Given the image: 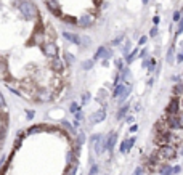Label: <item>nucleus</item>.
<instances>
[{"mask_svg":"<svg viewBox=\"0 0 183 175\" xmlns=\"http://www.w3.org/2000/svg\"><path fill=\"white\" fill-rule=\"evenodd\" d=\"M18 8H19L21 15L24 16V18H27V19H37L39 10H37L36 3H34L32 0H21V3H19Z\"/></svg>","mask_w":183,"mask_h":175,"instance_id":"f257e3e1","label":"nucleus"},{"mask_svg":"<svg viewBox=\"0 0 183 175\" xmlns=\"http://www.w3.org/2000/svg\"><path fill=\"white\" fill-rule=\"evenodd\" d=\"M42 52L47 58H56L58 56V47L55 42H45L42 45Z\"/></svg>","mask_w":183,"mask_h":175,"instance_id":"f03ea898","label":"nucleus"},{"mask_svg":"<svg viewBox=\"0 0 183 175\" xmlns=\"http://www.w3.org/2000/svg\"><path fill=\"white\" fill-rule=\"evenodd\" d=\"M157 153H159V156H161L162 159H174V157L177 156V149L174 148V146H170V145H162Z\"/></svg>","mask_w":183,"mask_h":175,"instance_id":"7ed1b4c3","label":"nucleus"},{"mask_svg":"<svg viewBox=\"0 0 183 175\" xmlns=\"http://www.w3.org/2000/svg\"><path fill=\"white\" fill-rule=\"evenodd\" d=\"M106 119V106L105 108H100L98 111H95L93 114L90 116V124L92 125H96V124H100Z\"/></svg>","mask_w":183,"mask_h":175,"instance_id":"20e7f679","label":"nucleus"},{"mask_svg":"<svg viewBox=\"0 0 183 175\" xmlns=\"http://www.w3.org/2000/svg\"><path fill=\"white\" fill-rule=\"evenodd\" d=\"M111 55H112V52L108 47H105V45H101V47L96 50V53H95V56H93V60L96 61V60H108V58H111Z\"/></svg>","mask_w":183,"mask_h":175,"instance_id":"39448f33","label":"nucleus"},{"mask_svg":"<svg viewBox=\"0 0 183 175\" xmlns=\"http://www.w3.org/2000/svg\"><path fill=\"white\" fill-rule=\"evenodd\" d=\"M178 111H180V100L174 97L172 100H170V103L167 106V114L169 116H175V114H178Z\"/></svg>","mask_w":183,"mask_h":175,"instance_id":"423d86ee","label":"nucleus"},{"mask_svg":"<svg viewBox=\"0 0 183 175\" xmlns=\"http://www.w3.org/2000/svg\"><path fill=\"white\" fill-rule=\"evenodd\" d=\"M93 22H95V16L90 15V13H85V15H82L81 18H79L77 24L81 26V27H90Z\"/></svg>","mask_w":183,"mask_h":175,"instance_id":"0eeeda50","label":"nucleus"},{"mask_svg":"<svg viewBox=\"0 0 183 175\" xmlns=\"http://www.w3.org/2000/svg\"><path fill=\"white\" fill-rule=\"evenodd\" d=\"M47 3V8L50 10V13H53L55 16H60L61 18V8H60V3L56 0H45Z\"/></svg>","mask_w":183,"mask_h":175,"instance_id":"6e6552de","label":"nucleus"},{"mask_svg":"<svg viewBox=\"0 0 183 175\" xmlns=\"http://www.w3.org/2000/svg\"><path fill=\"white\" fill-rule=\"evenodd\" d=\"M93 146H95V151H96L98 154H101L105 149H108V135H106V137H103V135H101L100 140H98V142H96Z\"/></svg>","mask_w":183,"mask_h":175,"instance_id":"1a4fd4ad","label":"nucleus"},{"mask_svg":"<svg viewBox=\"0 0 183 175\" xmlns=\"http://www.w3.org/2000/svg\"><path fill=\"white\" fill-rule=\"evenodd\" d=\"M63 37H64L67 42L74 43V45H81V36H77V34H74V32L64 31V32H63Z\"/></svg>","mask_w":183,"mask_h":175,"instance_id":"9d476101","label":"nucleus"},{"mask_svg":"<svg viewBox=\"0 0 183 175\" xmlns=\"http://www.w3.org/2000/svg\"><path fill=\"white\" fill-rule=\"evenodd\" d=\"M42 37H43L42 26H37V27H36V32L32 34V37H31V40H29V45H34V43H40V42H42Z\"/></svg>","mask_w":183,"mask_h":175,"instance_id":"9b49d317","label":"nucleus"},{"mask_svg":"<svg viewBox=\"0 0 183 175\" xmlns=\"http://www.w3.org/2000/svg\"><path fill=\"white\" fill-rule=\"evenodd\" d=\"M167 125H169V129H181V125H183L181 117H177V114L172 116V117H169V119H167Z\"/></svg>","mask_w":183,"mask_h":175,"instance_id":"f8f14e48","label":"nucleus"},{"mask_svg":"<svg viewBox=\"0 0 183 175\" xmlns=\"http://www.w3.org/2000/svg\"><path fill=\"white\" fill-rule=\"evenodd\" d=\"M51 69H53L55 72H63V69H64V63L56 56V58H51Z\"/></svg>","mask_w":183,"mask_h":175,"instance_id":"ddd939ff","label":"nucleus"},{"mask_svg":"<svg viewBox=\"0 0 183 175\" xmlns=\"http://www.w3.org/2000/svg\"><path fill=\"white\" fill-rule=\"evenodd\" d=\"M37 100L39 101H50L51 100V92L47 88H40L37 92Z\"/></svg>","mask_w":183,"mask_h":175,"instance_id":"4468645a","label":"nucleus"},{"mask_svg":"<svg viewBox=\"0 0 183 175\" xmlns=\"http://www.w3.org/2000/svg\"><path fill=\"white\" fill-rule=\"evenodd\" d=\"M116 143H117V133L111 132L109 135H108V151H112Z\"/></svg>","mask_w":183,"mask_h":175,"instance_id":"2eb2a0df","label":"nucleus"},{"mask_svg":"<svg viewBox=\"0 0 183 175\" xmlns=\"http://www.w3.org/2000/svg\"><path fill=\"white\" fill-rule=\"evenodd\" d=\"M124 90H125V85H124V84H121V82L116 84V85H114V90H112V98L117 100V98L124 93Z\"/></svg>","mask_w":183,"mask_h":175,"instance_id":"dca6fc26","label":"nucleus"},{"mask_svg":"<svg viewBox=\"0 0 183 175\" xmlns=\"http://www.w3.org/2000/svg\"><path fill=\"white\" fill-rule=\"evenodd\" d=\"M130 109V105H124V106H121V108L117 109V112H116V119L119 121V119H122V117L127 114V111Z\"/></svg>","mask_w":183,"mask_h":175,"instance_id":"f3484780","label":"nucleus"},{"mask_svg":"<svg viewBox=\"0 0 183 175\" xmlns=\"http://www.w3.org/2000/svg\"><path fill=\"white\" fill-rule=\"evenodd\" d=\"M138 53H140V52H138V48L132 50V53H127V55H125V63H127V64H130V63H132V61L135 60V56L138 55Z\"/></svg>","mask_w":183,"mask_h":175,"instance_id":"a211bd4d","label":"nucleus"},{"mask_svg":"<svg viewBox=\"0 0 183 175\" xmlns=\"http://www.w3.org/2000/svg\"><path fill=\"white\" fill-rule=\"evenodd\" d=\"M63 60H64V63H66L67 66H72V64H74V61H76V60H74V55L69 53V52H66V53H64Z\"/></svg>","mask_w":183,"mask_h":175,"instance_id":"6ab92c4d","label":"nucleus"},{"mask_svg":"<svg viewBox=\"0 0 183 175\" xmlns=\"http://www.w3.org/2000/svg\"><path fill=\"white\" fill-rule=\"evenodd\" d=\"M121 79H122V81H125V82H130V81H132V72H130V69L125 67V69L121 72Z\"/></svg>","mask_w":183,"mask_h":175,"instance_id":"aec40b11","label":"nucleus"},{"mask_svg":"<svg viewBox=\"0 0 183 175\" xmlns=\"http://www.w3.org/2000/svg\"><path fill=\"white\" fill-rule=\"evenodd\" d=\"M172 92H174L175 97H178V95H183V82L175 84V87L172 88Z\"/></svg>","mask_w":183,"mask_h":175,"instance_id":"412c9836","label":"nucleus"},{"mask_svg":"<svg viewBox=\"0 0 183 175\" xmlns=\"http://www.w3.org/2000/svg\"><path fill=\"white\" fill-rule=\"evenodd\" d=\"M93 64H95V60H85V61H82V69L90 71L92 67H93Z\"/></svg>","mask_w":183,"mask_h":175,"instance_id":"4be33fe9","label":"nucleus"},{"mask_svg":"<svg viewBox=\"0 0 183 175\" xmlns=\"http://www.w3.org/2000/svg\"><path fill=\"white\" fill-rule=\"evenodd\" d=\"M159 173H161V175H174V167H170V166H164V167H161Z\"/></svg>","mask_w":183,"mask_h":175,"instance_id":"5701e85b","label":"nucleus"},{"mask_svg":"<svg viewBox=\"0 0 183 175\" xmlns=\"http://www.w3.org/2000/svg\"><path fill=\"white\" fill-rule=\"evenodd\" d=\"M124 39H125V36H124V34H119L117 37H114L112 40H111V45H112V47H116V45H121Z\"/></svg>","mask_w":183,"mask_h":175,"instance_id":"b1692460","label":"nucleus"},{"mask_svg":"<svg viewBox=\"0 0 183 175\" xmlns=\"http://www.w3.org/2000/svg\"><path fill=\"white\" fill-rule=\"evenodd\" d=\"M165 60H167V63H169V64H172V63H174V47H169Z\"/></svg>","mask_w":183,"mask_h":175,"instance_id":"393cba45","label":"nucleus"},{"mask_svg":"<svg viewBox=\"0 0 183 175\" xmlns=\"http://www.w3.org/2000/svg\"><path fill=\"white\" fill-rule=\"evenodd\" d=\"M124 142H125V148H127V151H129V149H132V148H133V145H135V142H136V138L132 137V138L124 140Z\"/></svg>","mask_w":183,"mask_h":175,"instance_id":"a878e982","label":"nucleus"},{"mask_svg":"<svg viewBox=\"0 0 183 175\" xmlns=\"http://www.w3.org/2000/svg\"><path fill=\"white\" fill-rule=\"evenodd\" d=\"M130 92H132V88H130V87H125V90H124V93H122L121 97L117 98V101H121V103H122V101H125V98H127L129 95H130Z\"/></svg>","mask_w":183,"mask_h":175,"instance_id":"bb28decb","label":"nucleus"},{"mask_svg":"<svg viewBox=\"0 0 183 175\" xmlns=\"http://www.w3.org/2000/svg\"><path fill=\"white\" fill-rule=\"evenodd\" d=\"M61 125L64 127L66 130H67V132L71 133V135H74V133H76V130H74V127H72V125H71V124L67 122V121H63V122H61Z\"/></svg>","mask_w":183,"mask_h":175,"instance_id":"cd10ccee","label":"nucleus"},{"mask_svg":"<svg viewBox=\"0 0 183 175\" xmlns=\"http://www.w3.org/2000/svg\"><path fill=\"white\" fill-rule=\"evenodd\" d=\"M61 21L63 22H67V24H77V21L74 19V18H71V16H63L61 15Z\"/></svg>","mask_w":183,"mask_h":175,"instance_id":"c85d7f7f","label":"nucleus"},{"mask_svg":"<svg viewBox=\"0 0 183 175\" xmlns=\"http://www.w3.org/2000/svg\"><path fill=\"white\" fill-rule=\"evenodd\" d=\"M116 67H117L119 72H122L125 69V67H124V60H116Z\"/></svg>","mask_w":183,"mask_h":175,"instance_id":"c756f323","label":"nucleus"},{"mask_svg":"<svg viewBox=\"0 0 183 175\" xmlns=\"http://www.w3.org/2000/svg\"><path fill=\"white\" fill-rule=\"evenodd\" d=\"M69 111H71V112H74V114H76L77 111H81V106H79L77 103H71V106H69Z\"/></svg>","mask_w":183,"mask_h":175,"instance_id":"7c9ffc66","label":"nucleus"},{"mask_svg":"<svg viewBox=\"0 0 183 175\" xmlns=\"http://www.w3.org/2000/svg\"><path fill=\"white\" fill-rule=\"evenodd\" d=\"M88 43H90V37H87V36H85V37H81V45H82L84 48L87 47Z\"/></svg>","mask_w":183,"mask_h":175,"instance_id":"2f4dec72","label":"nucleus"},{"mask_svg":"<svg viewBox=\"0 0 183 175\" xmlns=\"http://www.w3.org/2000/svg\"><path fill=\"white\" fill-rule=\"evenodd\" d=\"M84 142H85V135H84V132H79V137H77V145L81 146Z\"/></svg>","mask_w":183,"mask_h":175,"instance_id":"473e14b6","label":"nucleus"},{"mask_svg":"<svg viewBox=\"0 0 183 175\" xmlns=\"http://www.w3.org/2000/svg\"><path fill=\"white\" fill-rule=\"evenodd\" d=\"M39 130H42V125H34V127H31L29 130H27V133H36Z\"/></svg>","mask_w":183,"mask_h":175,"instance_id":"72a5a7b5","label":"nucleus"},{"mask_svg":"<svg viewBox=\"0 0 183 175\" xmlns=\"http://www.w3.org/2000/svg\"><path fill=\"white\" fill-rule=\"evenodd\" d=\"M82 119H84V112H82V111H77V112H76V124H79Z\"/></svg>","mask_w":183,"mask_h":175,"instance_id":"f704fd0d","label":"nucleus"},{"mask_svg":"<svg viewBox=\"0 0 183 175\" xmlns=\"http://www.w3.org/2000/svg\"><path fill=\"white\" fill-rule=\"evenodd\" d=\"M183 32V13H181V19L178 21V31H177V36H180Z\"/></svg>","mask_w":183,"mask_h":175,"instance_id":"c9c22d12","label":"nucleus"},{"mask_svg":"<svg viewBox=\"0 0 183 175\" xmlns=\"http://www.w3.org/2000/svg\"><path fill=\"white\" fill-rule=\"evenodd\" d=\"M67 162H69V164L76 162V157H74V153H72V151H69V153H67Z\"/></svg>","mask_w":183,"mask_h":175,"instance_id":"e433bc0d","label":"nucleus"},{"mask_svg":"<svg viewBox=\"0 0 183 175\" xmlns=\"http://www.w3.org/2000/svg\"><path fill=\"white\" fill-rule=\"evenodd\" d=\"M100 137H101V135H93V137L90 138V145L93 146V145H95V143H96V142H98V140H100Z\"/></svg>","mask_w":183,"mask_h":175,"instance_id":"4c0bfd02","label":"nucleus"},{"mask_svg":"<svg viewBox=\"0 0 183 175\" xmlns=\"http://www.w3.org/2000/svg\"><path fill=\"white\" fill-rule=\"evenodd\" d=\"M96 173H98V166L93 164V166H92V169H90V175H96Z\"/></svg>","mask_w":183,"mask_h":175,"instance_id":"58836bf2","label":"nucleus"},{"mask_svg":"<svg viewBox=\"0 0 183 175\" xmlns=\"http://www.w3.org/2000/svg\"><path fill=\"white\" fill-rule=\"evenodd\" d=\"M133 175H145V169L136 167V169H135V172H133Z\"/></svg>","mask_w":183,"mask_h":175,"instance_id":"ea45409f","label":"nucleus"},{"mask_svg":"<svg viewBox=\"0 0 183 175\" xmlns=\"http://www.w3.org/2000/svg\"><path fill=\"white\" fill-rule=\"evenodd\" d=\"M146 40H148V36H141V37L138 39V45H145Z\"/></svg>","mask_w":183,"mask_h":175,"instance_id":"a19ab883","label":"nucleus"},{"mask_svg":"<svg viewBox=\"0 0 183 175\" xmlns=\"http://www.w3.org/2000/svg\"><path fill=\"white\" fill-rule=\"evenodd\" d=\"M180 18H181V13H180V11H175L174 16H172V19L174 21H180Z\"/></svg>","mask_w":183,"mask_h":175,"instance_id":"79ce46f5","label":"nucleus"},{"mask_svg":"<svg viewBox=\"0 0 183 175\" xmlns=\"http://www.w3.org/2000/svg\"><path fill=\"white\" fill-rule=\"evenodd\" d=\"M76 170H77V166L74 164V166H71V169H69V172H67V175H76Z\"/></svg>","mask_w":183,"mask_h":175,"instance_id":"37998d69","label":"nucleus"},{"mask_svg":"<svg viewBox=\"0 0 183 175\" xmlns=\"http://www.w3.org/2000/svg\"><path fill=\"white\" fill-rule=\"evenodd\" d=\"M156 36H157V26H154L150 32V37H156Z\"/></svg>","mask_w":183,"mask_h":175,"instance_id":"c03bdc74","label":"nucleus"},{"mask_svg":"<svg viewBox=\"0 0 183 175\" xmlns=\"http://www.w3.org/2000/svg\"><path fill=\"white\" fill-rule=\"evenodd\" d=\"M119 151H121V153H127V148H125V142L121 143V148H119Z\"/></svg>","mask_w":183,"mask_h":175,"instance_id":"a18cd8bd","label":"nucleus"},{"mask_svg":"<svg viewBox=\"0 0 183 175\" xmlns=\"http://www.w3.org/2000/svg\"><path fill=\"white\" fill-rule=\"evenodd\" d=\"M140 56H141V58H146V56H148V52H146V48H143L141 52H140Z\"/></svg>","mask_w":183,"mask_h":175,"instance_id":"49530a36","label":"nucleus"},{"mask_svg":"<svg viewBox=\"0 0 183 175\" xmlns=\"http://www.w3.org/2000/svg\"><path fill=\"white\" fill-rule=\"evenodd\" d=\"M159 21H161V18H159V16H154V18H153V22H154V26H157V24H159Z\"/></svg>","mask_w":183,"mask_h":175,"instance_id":"de8ad7c7","label":"nucleus"},{"mask_svg":"<svg viewBox=\"0 0 183 175\" xmlns=\"http://www.w3.org/2000/svg\"><path fill=\"white\" fill-rule=\"evenodd\" d=\"M26 116H27V119H32V117H34V111H26Z\"/></svg>","mask_w":183,"mask_h":175,"instance_id":"09e8293b","label":"nucleus"},{"mask_svg":"<svg viewBox=\"0 0 183 175\" xmlns=\"http://www.w3.org/2000/svg\"><path fill=\"white\" fill-rule=\"evenodd\" d=\"M11 3H13V7L18 8V7H19V3H21V0H11Z\"/></svg>","mask_w":183,"mask_h":175,"instance_id":"8fccbe9b","label":"nucleus"},{"mask_svg":"<svg viewBox=\"0 0 183 175\" xmlns=\"http://www.w3.org/2000/svg\"><path fill=\"white\" fill-rule=\"evenodd\" d=\"M5 106V100H3V95L0 93V108H3Z\"/></svg>","mask_w":183,"mask_h":175,"instance_id":"3c124183","label":"nucleus"},{"mask_svg":"<svg viewBox=\"0 0 183 175\" xmlns=\"http://www.w3.org/2000/svg\"><path fill=\"white\" fill-rule=\"evenodd\" d=\"M180 170H181V167H180V166H175V167H174V173H178Z\"/></svg>","mask_w":183,"mask_h":175,"instance_id":"603ef678","label":"nucleus"},{"mask_svg":"<svg viewBox=\"0 0 183 175\" xmlns=\"http://www.w3.org/2000/svg\"><path fill=\"white\" fill-rule=\"evenodd\" d=\"M177 61H178V63H181V61H183V52H181L178 56H177Z\"/></svg>","mask_w":183,"mask_h":175,"instance_id":"864d4df0","label":"nucleus"},{"mask_svg":"<svg viewBox=\"0 0 183 175\" xmlns=\"http://www.w3.org/2000/svg\"><path fill=\"white\" fill-rule=\"evenodd\" d=\"M3 164H5V156H2V159H0V169H2Z\"/></svg>","mask_w":183,"mask_h":175,"instance_id":"5fc2aeb1","label":"nucleus"},{"mask_svg":"<svg viewBox=\"0 0 183 175\" xmlns=\"http://www.w3.org/2000/svg\"><path fill=\"white\" fill-rule=\"evenodd\" d=\"M84 101H88V93H87V92L84 93Z\"/></svg>","mask_w":183,"mask_h":175,"instance_id":"6e6d98bb","label":"nucleus"},{"mask_svg":"<svg viewBox=\"0 0 183 175\" xmlns=\"http://www.w3.org/2000/svg\"><path fill=\"white\" fill-rule=\"evenodd\" d=\"M127 122H129V124H130V122H133V117H132V116H129V117H127Z\"/></svg>","mask_w":183,"mask_h":175,"instance_id":"4d7b16f0","label":"nucleus"},{"mask_svg":"<svg viewBox=\"0 0 183 175\" xmlns=\"http://www.w3.org/2000/svg\"><path fill=\"white\" fill-rule=\"evenodd\" d=\"M148 2H150V0H143V5H146Z\"/></svg>","mask_w":183,"mask_h":175,"instance_id":"13d9d810","label":"nucleus"},{"mask_svg":"<svg viewBox=\"0 0 183 175\" xmlns=\"http://www.w3.org/2000/svg\"><path fill=\"white\" fill-rule=\"evenodd\" d=\"M181 122H183V114H181Z\"/></svg>","mask_w":183,"mask_h":175,"instance_id":"bf43d9fd","label":"nucleus"},{"mask_svg":"<svg viewBox=\"0 0 183 175\" xmlns=\"http://www.w3.org/2000/svg\"><path fill=\"white\" fill-rule=\"evenodd\" d=\"M180 105H181V106H183V100H181V103H180Z\"/></svg>","mask_w":183,"mask_h":175,"instance_id":"052dcab7","label":"nucleus"},{"mask_svg":"<svg viewBox=\"0 0 183 175\" xmlns=\"http://www.w3.org/2000/svg\"><path fill=\"white\" fill-rule=\"evenodd\" d=\"M0 77H2V72H0Z\"/></svg>","mask_w":183,"mask_h":175,"instance_id":"680f3d73","label":"nucleus"},{"mask_svg":"<svg viewBox=\"0 0 183 175\" xmlns=\"http://www.w3.org/2000/svg\"><path fill=\"white\" fill-rule=\"evenodd\" d=\"M101 175H106V173H101Z\"/></svg>","mask_w":183,"mask_h":175,"instance_id":"e2e57ef3","label":"nucleus"}]
</instances>
